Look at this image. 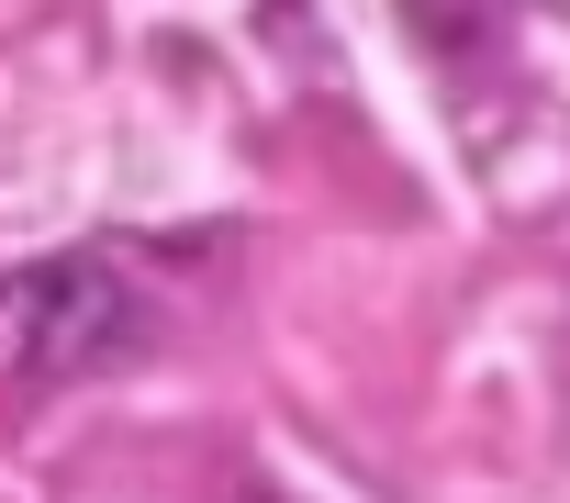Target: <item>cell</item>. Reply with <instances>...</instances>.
Here are the masks:
<instances>
[{"instance_id":"1","label":"cell","mask_w":570,"mask_h":503,"mask_svg":"<svg viewBox=\"0 0 570 503\" xmlns=\"http://www.w3.org/2000/svg\"><path fill=\"white\" fill-rule=\"evenodd\" d=\"M124 336H135V292H124L112 258L79 246V258L23 269V292H12V358H23V381H79Z\"/></svg>"}]
</instances>
